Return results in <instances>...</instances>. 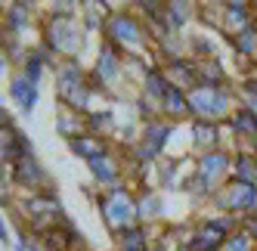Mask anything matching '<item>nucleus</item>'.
Wrapping results in <instances>:
<instances>
[{
  "instance_id": "393cba45",
  "label": "nucleus",
  "mask_w": 257,
  "mask_h": 251,
  "mask_svg": "<svg viewBox=\"0 0 257 251\" xmlns=\"http://www.w3.org/2000/svg\"><path fill=\"white\" fill-rule=\"evenodd\" d=\"M232 180L257 186V155H251V152H235L232 155Z\"/></svg>"
},
{
  "instance_id": "0eeeda50",
  "label": "nucleus",
  "mask_w": 257,
  "mask_h": 251,
  "mask_svg": "<svg viewBox=\"0 0 257 251\" xmlns=\"http://www.w3.org/2000/svg\"><path fill=\"white\" fill-rule=\"evenodd\" d=\"M96 208H99V217H102L105 229L112 232V236L121 232V229H131L134 223H140V217H137V195L127 186L99 192L96 195Z\"/></svg>"
},
{
  "instance_id": "c85d7f7f",
  "label": "nucleus",
  "mask_w": 257,
  "mask_h": 251,
  "mask_svg": "<svg viewBox=\"0 0 257 251\" xmlns=\"http://www.w3.org/2000/svg\"><path fill=\"white\" fill-rule=\"evenodd\" d=\"M28 251H47V248H44V242H31V248H28Z\"/></svg>"
},
{
  "instance_id": "aec40b11",
  "label": "nucleus",
  "mask_w": 257,
  "mask_h": 251,
  "mask_svg": "<svg viewBox=\"0 0 257 251\" xmlns=\"http://www.w3.org/2000/svg\"><path fill=\"white\" fill-rule=\"evenodd\" d=\"M108 149H112V146H108L105 137H99V134H81V137H75V140H68V152L78 155V158H84V161L96 158V155H102V152H108Z\"/></svg>"
},
{
  "instance_id": "b1692460",
  "label": "nucleus",
  "mask_w": 257,
  "mask_h": 251,
  "mask_svg": "<svg viewBox=\"0 0 257 251\" xmlns=\"http://www.w3.org/2000/svg\"><path fill=\"white\" fill-rule=\"evenodd\" d=\"M226 131L235 134L238 140H257V115H251L245 105H238L226 121Z\"/></svg>"
},
{
  "instance_id": "1a4fd4ad",
  "label": "nucleus",
  "mask_w": 257,
  "mask_h": 251,
  "mask_svg": "<svg viewBox=\"0 0 257 251\" xmlns=\"http://www.w3.org/2000/svg\"><path fill=\"white\" fill-rule=\"evenodd\" d=\"M211 202H214V208L220 214H229V217H235V220L257 217V186L254 183L229 180Z\"/></svg>"
},
{
  "instance_id": "dca6fc26",
  "label": "nucleus",
  "mask_w": 257,
  "mask_h": 251,
  "mask_svg": "<svg viewBox=\"0 0 257 251\" xmlns=\"http://www.w3.org/2000/svg\"><path fill=\"white\" fill-rule=\"evenodd\" d=\"M10 96H13L16 109H19L22 115H31L34 105H38V99H41V84L28 81L22 71H16L13 81H10Z\"/></svg>"
},
{
  "instance_id": "f3484780",
  "label": "nucleus",
  "mask_w": 257,
  "mask_h": 251,
  "mask_svg": "<svg viewBox=\"0 0 257 251\" xmlns=\"http://www.w3.org/2000/svg\"><path fill=\"white\" fill-rule=\"evenodd\" d=\"M223 131H220V124H211V121H192V131H189V143L195 155L201 152H214V149H226L223 143H220Z\"/></svg>"
},
{
  "instance_id": "f8f14e48",
  "label": "nucleus",
  "mask_w": 257,
  "mask_h": 251,
  "mask_svg": "<svg viewBox=\"0 0 257 251\" xmlns=\"http://www.w3.org/2000/svg\"><path fill=\"white\" fill-rule=\"evenodd\" d=\"M87 168H90V174H93V180H96L99 186H105V189H118V186H124L121 158H118L112 149L102 152V155H96V158H90Z\"/></svg>"
},
{
  "instance_id": "9d476101",
  "label": "nucleus",
  "mask_w": 257,
  "mask_h": 251,
  "mask_svg": "<svg viewBox=\"0 0 257 251\" xmlns=\"http://www.w3.org/2000/svg\"><path fill=\"white\" fill-rule=\"evenodd\" d=\"M4 171H7L10 180L25 192H47L50 189V174L38 161V155H25V158L16 161L13 168H4Z\"/></svg>"
},
{
  "instance_id": "7c9ffc66",
  "label": "nucleus",
  "mask_w": 257,
  "mask_h": 251,
  "mask_svg": "<svg viewBox=\"0 0 257 251\" xmlns=\"http://www.w3.org/2000/svg\"><path fill=\"white\" fill-rule=\"evenodd\" d=\"M152 251H161V248H152Z\"/></svg>"
},
{
  "instance_id": "a878e982",
  "label": "nucleus",
  "mask_w": 257,
  "mask_h": 251,
  "mask_svg": "<svg viewBox=\"0 0 257 251\" xmlns=\"http://www.w3.org/2000/svg\"><path fill=\"white\" fill-rule=\"evenodd\" d=\"M198 84H208V87H223L226 81V68L220 59H198Z\"/></svg>"
},
{
  "instance_id": "a211bd4d",
  "label": "nucleus",
  "mask_w": 257,
  "mask_h": 251,
  "mask_svg": "<svg viewBox=\"0 0 257 251\" xmlns=\"http://www.w3.org/2000/svg\"><path fill=\"white\" fill-rule=\"evenodd\" d=\"M115 251H152V229L146 223H134L131 229L115 232Z\"/></svg>"
},
{
  "instance_id": "bb28decb",
  "label": "nucleus",
  "mask_w": 257,
  "mask_h": 251,
  "mask_svg": "<svg viewBox=\"0 0 257 251\" xmlns=\"http://www.w3.org/2000/svg\"><path fill=\"white\" fill-rule=\"evenodd\" d=\"M229 44H232V50H235V56H242V59H254L257 56V22L254 25H248L245 31H238L235 38H229Z\"/></svg>"
},
{
  "instance_id": "7ed1b4c3",
  "label": "nucleus",
  "mask_w": 257,
  "mask_h": 251,
  "mask_svg": "<svg viewBox=\"0 0 257 251\" xmlns=\"http://www.w3.org/2000/svg\"><path fill=\"white\" fill-rule=\"evenodd\" d=\"M87 41V25L78 16H56L47 13L41 22V47H47L53 56L78 59Z\"/></svg>"
},
{
  "instance_id": "4be33fe9",
  "label": "nucleus",
  "mask_w": 257,
  "mask_h": 251,
  "mask_svg": "<svg viewBox=\"0 0 257 251\" xmlns=\"http://www.w3.org/2000/svg\"><path fill=\"white\" fill-rule=\"evenodd\" d=\"M161 118H168V121H183V118H192L189 115V93H183L177 90V87H171L168 96L161 99Z\"/></svg>"
},
{
  "instance_id": "39448f33",
  "label": "nucleus",
  "mask_w": 257,
  "mask_h": 251,
  "mask_svg": "<svg viewBox=\"0 0 257 251\" xmlns=\"http://www.w3.org/2000/svg\"><path fill=\"white\" fill-rule=\"evenodd\" d=\"M235 109H238V90L232 84H223V87L198 84L195 90H189V115H192V121L226 124Z\"/></svg>"
},
{
  "instance_id": "c756f323",
  "label": "nucleus",
  "mask_w": 257,
  "mask_h": 251,
  "mask_svg": "<svg viewBox=\"0 0 257 251\" xmlns=\"http://www.w3.org/2000/svg\"><path fill=\"white\" fill-rule=\"evenodd\" d=\"M251 65H254V71H257V56H254V59H251Z\"/></svg>"
},
{
  "instance_id": "2eb2a0df",
  "label": "nucleus",
  "mask_w": 257,
  "mask_h": 251,
  "mask_svg": "<svg viewBox=\"0 0 257 251\" xmlns=\"http://www.w3.org/2000/svg\"><path fill=\"white\" fill-rule=\"evenodd\" d=\"M34 25V4H7L4 7V41H16Z\"/></svg>"
},
{
  "instance_id": "4468645a",
  "label": "nucleus",
  "mask_w": 257,
  "mask_h": 251,
  "mask_svg": "<svg viewBox=\"0 0 257 251\" xmlns=\"http://www.w3.org/2000/svg\"><path fill=\"white\" fill-rule=\"evenodd\" d=\"M248 25H254V4H248V0H229V4H223L220 31H223L226 38H235V34L245 31Z\"/></svg>"
},
{
  "instance_id": "6e6552de",
  "label": "nucleus",
  "mask_w": 257,
  "mask_h": 251,
  "mask_svg": "<svg viewBox=\"0 0 257 251\" xmlns=\"http://www.w3.org/2000/svg\"><path fill=\"white\" fill-rule=\"evenodd\" d=\"M242 226V220L229 217V214H217V217H208V220H198L189 232V248L192 251H223L226 239Z\"/></svg>"
},
{
  "instance_id": "423d86ee",
  "label": "nucleus",
  "mask_w": 257,
  "mask_h": 251,
  "mask_svg": "<svg viewBox=\"0 0 257 251\" xmlns=\"http://www.w3.org/2000/svg\"><path fill=\"white\" fill-rule=\"evenodd\" d=\"M90 81H93L96 93H102V96L121 93L124 84L131 81V75H127V56H124L118 47H112L108 41H102L99 50H96L93 65H90Z\"/></svg>"
},
{
  "instance_id": "cd10ccee",
  "label": "nucleus",
  "mask_w": 257,
  "mask_h": 251,
  "mask_svg": "<svg viewBox=\"0 0 257 251\" xmlns=\"http://www.w3.org/2000/svg\"><path fill=\"white\" fill-rule=\"evenodd\" d=\"M223 251H257V239L251 236V232H248L245 226H238V229L232 232V236L226 239Z\"/></svg>"
},
{
  "instance_id": "f257e3e1",
  "label": "nucleus",
  "mask_w": 257,
  "mask_h": 251,
  "mask_svg": "<svg viewBox=\"0 0 257 251\" xmlns=\"http://www.w3.org/2000/svg\"><path fill=\"white\" fill-rule=\"evenodd\" d=\"M102 41L118 47L124 56H137V59H149L152 50V31L146 25V19L134 10H108L105 13V28H102Z\"/></svg>"
},
{
  "instance_id": "6ab92c4d",
  "label": "nucleus",
  "mask_w": 257,
  "mask_h": 251,
  "mask_svg": "<svg viewBox=\"0 0 257 251\" xmlns=\"http://www.w3.org/2000/svg\"><path fill=\"white\" fill-rule=\"evenodd\" d=\"M195 13L198 10H195V4H189V0H168V4H164V25H168L171 34H180Z\"/></svg>"
},
{
  "instance_id": "9b49d317",
  "label": "nucleus",
  "mask_w": 257,
  "mask_h": 251,
  "mask_svg": "<svg viewBox=\"0 0 257 251\" xmlns=\"http://www.w3.org/2000/svg\"><path fill=\"white\" fill-rule=\"evenodd\" d=\"M0 155H4V168H13L19 158L34 155L28 137H25L22 131H16V128H13L10 112H4V131H0Z\"/></svg>"
},
{
  "instance_id": "f03ea898",
  "label": "nucleus",
  "mask_w": 257,
  "mask_h": 251,
  "mask_svg": "<svg viewBox=\"0 0 257 251\" xmlns=\"http://www.w3.org/2000/svg\"><path fill=\"white\" fill-rule=\"evenodd\" d=\"M232 155H235V149H214V152L195 155L192 174L186 177L183 189L192 192L195 199H214L232 180Z\"/></svg>"
},
{
  "instance_id": "ddd939ff",
  "label": "nucleus",
  "mask_w": 257,
  "mask_h": 251,
  "mask_svg": "<svg viewBox=\"0 0 257 251\" xmlns=\"http://www.w3.org/2000/svg\"><path fill=\"white\" fill-rule=\"evenodd\" d=\"M161 68H164V75H168L171 87H177V90L189 93V90H195V87H198V59L180 56V59L161 62Z\"/></svg>"
},
{
  "instance_id": "412c9836",
  "label": "nucleus",
  "mask_w": 257,
  "mask_h": 251,
  "mask_svg": "<svg viewBox=\"0 0 257 251\" xmlns=\"http://www.w3.org/2000/svg\"><path fill=\"white\" fill-rule=\"evenodd\" d=\"M56 131H59L65 140H75V137H81V134H90V128H87V115L59 105V112H56Z\"/></svg>"
},
{
  "instance_id": "5701e85b",
  "label": "nucleus",
  "mask_w": 257,
  "mask_h": 251,
  "mask_svg": "<svg viewBox=\"0 0 257 251\" xmlns=\"http://www.w3.org/2000/svg\"><path fill=\"white\" fill-rule=\"evenodd\" d=\"M164 214V205H161V195L155 189H146V192H137V217L140 223L152 226L158 217Z\"/></svg>"
},
{
  "instance_id": "20e7f679",
  "label": "nucleus",
  "mask_w": 257,
  "mask_h": 251,
  "mask_svg": "<svg viewBox=\"0 0 257 251\" xmlns=\"http://www.w3.org/2000/svg\"><path fill=\"white\" fill-rule=\"evenodd\" d=\"M56 96H59V105H65V109H75L81 115L93 112L96 87L90 81V71H84V65L78 59H59V65H56Z\"/></svg>"
}]
</instances>
